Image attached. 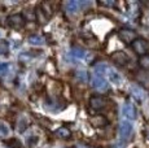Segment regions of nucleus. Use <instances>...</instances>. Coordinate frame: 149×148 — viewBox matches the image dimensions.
<instances>
[{
  "label": "nucleus",
  "mask_w": 149,
  "mask_h": 148,
  "mask_svg": "<svg viewBox=\"0 0 149 148\" xmlns=\"http://www.w3.org/2000/svg\"><path fill=\"white\" fill-rule=\"evenodd\" d=\"M95 70H96V73H97V75H107L109 79H110L113 83H116V84H119L121 83V75L118 74V72H116L114 69H111L110 66H108V65H105V64H97L96 66H95Z\"/></svg>",
  "instance_id": "1"
},
{
  "label": "nucleus",
  "mask_w": 149,
  "mask_h": 148,
  "mask_svg": "<svg viewBox=\"0 0 149 148\" xmlns=\"http://www.w3.org/2000/svg\"><path fill=\"white\" fill-rule=\"evenodd\" d=\"M132 50L135 51L140 57H141V56H145V55H148V52H149V43L145 40V39L137 38L132 43Z\"/></svg>",
  "instance_id": "2"
},
{
  "label": "nucleus",
  "mask_w": 149,
  "mask_h": 148,
  "mask_svg": "<svg viewBox=\"0 0 149 148\" xmlns=\"http://www.w3.org/2000/svg\"><path fill=\"white\" fill-rule=\"evenodd\" d=\"M108 104L107 98L101 95H95L90 98V107L92 108L93 110H102Z\"/></svg>",
  "instance_id": "3"
},
{
  "label": "nucleus",
  "mask_w": 149,
  "mask_h": 148,
  "mask_svg": "<svg viewBox=\"0 0 149 148\" xmlns=\"http://www.w3.org/2000/svg\"><path fill=\"white\" fill-rule=\"evenodd\" d=\"M7 22L10 27L13 29H22L25 26V22L26 20L24 18L22 15H18V13H14V15H10L9 17L7 18Z\"/></svg>",
  "instance_id": "4"
},
{
  "label": "nucleus",
  "mask_w": 149,
  "mask_h": 148,
  "mask_svg": "<svg viewBox=\"0 0 149 148\" xmlns=\"http://www.w3.org/2000/svg\"><path fill=\"white\" fill-rule=\"evenodd\" d=\"M118 36L122 42H125V43H127V44H130V43L132 44L137 39L136 33L131 29H121L118 31Z\"/></svg>",
  "instance_id": "5"
},
{
  "label": "nucleus",
  "mask_w": 149,
  "mask_h": 148,
  "mask_svg": "<svg viewBox=\"0 0 149 148\" xmlns=\"http://www.w3.org/2000/svg\"><path fill=\"white\" fill-rule=\"evenodd\" d=\"M119 135H121V139L123 142L128 140L132 135V125L128 121H122L121 125H119Z\"/></svg>",
  "instance_id": "6"
},
{
  "label": "nucleus",
  "mask_w": 149,
  "mask_h": 148,
  "mask_svg": "<svg viewBox=\"0 0 149 148\" xmlns=\"http://www.w3.org/2000/svg\"><path fill=\"white\" fill-rule=\"evenodd\" d=\"M111 61L117 65H121V66H125L128 62V56L126 55L123 51H116L114 53H111Z\"/></svg>",
  "instance_id": "7"
},
{
  "label": "nucleus",
  "mask_w": 149,
  "mask_h": 148,
  "mask_svg": "<svg viewBox=\"0 0 149 148\" xmlns=\"http://www.w3.org/2000/svg\"><path fill=\"white\" fill-rule=\"evenodd\" d=\"M91 86H92L95 90L104 91V90H108V82L105 81L101 75H95V77H92Z\"/></svg>",
  "instance_id": "8"
},
{
  "label": "nucleus",
  "mask_w": 149,
  "mask_h": 148,
  "mask_svg": "<svg viewBox=\"0 0 149 148\" xmlns=\"http://www.w3.org/2000/svg\"><path fill=\"white\" fill-rule=\"evenodd\" d=\"M90 122L93 127H105L109 124L108 118L102 114H96V116L90 117Z\"/></svg>",
  "instance_id": "9"
},
{
  "label": "nucleus",
  "mask_w": 149,
  "mask_h": 148,
  "mask_svg": "<svg viewBox=\"0 0 149 148\" xmlns=\"http://www.w3.org/2000/svg\"><path fill=\"white\" fill-rule=\"evenodd\" d=\"M123 114H125V117L128 118V119H135L136 116H137L135 105L131 104V103H126L123 105Z\"/></svg>",
  "instance_id": "10"
},
{
  "label": "nucleus",
  "mask_w": 149,
  "mask_h": 148,
  "mask_svg": "<svg viewBox=\"0 0 149 148\" xmlns=\"http://www.w3.org/2000/svg\"><path fill=\"white\" fill-rule=\"evenodd\" d=\"M82 5H83V3L75 1V0H71V1L66 3V5H65V10H66L68 13H70V15H73V13L78 12L79 8H81Z\"/></svg>",
  "instance_id": "11"
},
{
  "label": "nucleus",
  "mask_w": 149,
  "mask_h": 148,
  "mask_svg": "<svg viewBox=\"0 0 149 148\" xmlns=\"http://www.w3.org/2000/svg\"><path fill=\"white\" fill-rule=\"evenodd\" d=\"M39 8L42 9V12L44 13L47 18L52 17V15H53V7H52V4H51V3H48V1L42 3V4L39 5Z\"/></svg>",
  "instance_id": "12"
},
{
  "label": "nucleus",
  "mask_w": 149,
  "mask_h": 148,
  "mask_svg": "<svg viewBox=\"0 0 149 148\" xmlns=\"http://www.w3.org/2000/svg\"><path fill=\"white\" fill-rule=\"evenodd\" d=\"M27 42L33 45H42L44 44V38L42 35H38V34H34V35H30L27 39Z\"/></svg>",
  "instance_id": "13"
},
{
  "label": "nucleus",
  "mask_w": 149,
  "mask_h": 148,
  "mask_svg": "<svg viewBox=\"0 0 149 148\" xmlns=\"http://www.w3.org/2000/svg\"><path fill=\"white\" fill-rule=\"evenodd\" d=\"M54 135L61 138V139H68L71 136V131L68 129V127H60V129H57L56 131H54Z\"/></svg>",
  "instance_id": "14"
},
{
  "label": "nucleus",
  "mask_w": 149,
  "mask_h": 148,
  "mask_svg": "<svg viewBox=\"0 0 149 148\" xmlns=\"http://www.w3.org/2000/svg\"><path fill=\"white\" fill-rule=\"evenodd\" d=\"M139 65L143 70H149V55L141 56L139 59Z\"/></svg>",
  "instance_id": "15"
},
{
  "label": "nucleus",
  "mask_w": 149,
  "mask_h": 148,
  "mask_svg": "<svg viewBox=\"0 0 149 148\" xmlns=\"http://www.w3.org/2000/svg\"><path fill=\"white\" fill-rule=\"evenodd\" d=\"M5 144L9 148H22L21 142L16 138H10V139H8V140H5Z\"/></svg>",
  "instance_id": "16"
},
{
  "label": "nucleus",
  "mask_w": 149,
  "mask_h": 148,
  "mask_svg": "<svg viewBox=\"0 0 149 148\" xmlns=\"http://www.w3.org/2000/svg\"><path fill=\"white\" fill-rule=\"evenodd\" d=\"M75 77L78 81H81L82 83H86V82L88 81V74L84 72V70H78V72L75 73Z\"/></svg>",
  "instance_id": "17"
},
{
  "label": "nucleus",
  "mask_w": 149,
  "mask_h": 148,
  "mask_svg": "<svg viewBox=\"0 0 149 148\" xmlns=\"http://www.w3.org/2000/svg\"><path fill=\"white\" fill-rule=\"evenodd\" d=\"M136 79H137V82H143L144 84H148V83H149V75H148V74L145 73V72L137 73Z\"/></svg>",
  "instance_id": "18"
},
{
  "label": "nucleus",
  "mask_w": 149,
  "mask_h": 148,
  "mask_svg": "<svg viewBox=\"0 0 149 148\" xmlns=\"http://www.w3.org/2000/svg\"><path fill=\"white\" fill-rule=\"evenodd\" d=\"M70 53H71V56H74L75 59H83L86 56V52L83 50H81V48H73Z\"/></svg>",
  "instance_id": "19"
},
{
  "label": "nucleus",
  "mask_w": 149,
  "mask_h": 148,
  "mask_svg": "<svg viewBox=\"0 0 149 148\" xmlns=\"http://www.w3.org/2000/svg\"><path fill=\"white\" fill-rule=\"evenodd\" d=\"M9 129H8L7 125L0 124V138H5V136L9 135Z\"/></svg>",
  "instance_id": "20"
},
{
  "label": "nucleus",
  "mask_w": 149,
  "mask_h": 148,
  "mask_svg": "<svg viewBox=\"0 0 149 148\" xmlns=\"http://www.w3.org/2000/svg\"><path fill=\"white\" fill-rule=\"evenodd\" d=\"M8 51H9L8 43L5 40H0V55H7Z\"/></svg>",
  "instance_id": "21"
},
{
  "label": "nucleus",
  "mask_w": 149,
  "mask_h": 148,
  "mask_svg": "<svg viewBox=\"0 0 149 148\" xmlns=\"http://www.w3.org/2000/svg\"><path fill=\"white\" fill-rule=\"evenodd\" d=\"M35 16H36V18H38V20H40V21L43 22V24H44V22L48 20L47 17H45L44 13L42 12V9H40V8H39V7H38V9H36V12H35Z\"/></svg>",
  "instance_id": "22"
},
{
  "label": "nucleus",
  "mask_w": 149,
  "mask_h": 148,
  "mask_svg": "<svg viewBox=\"0 0 149 148\" xmlns=\"http://www.w3.org/2000/svg\"><path fill=\"white\" fill-rule=\"evenodd\" d=\"M8 70H9V65L5 64V62H0V77L5 75L8 73Z\"/></svg>",
  "instance_id": "23"
},
{
  "label": "nucleus",
  "mask_w": 149,
  "mask_h": 148,
  "mask_svg": "<svg viewBox=\"0 0 149 148\" xmlns=\"http://www.w3.org/2000/svg\"><path fill=\"white\" fill-rule=\"evenodd\" d=\"M132 91H134V92H136V94H134V96H136L139 100L143 98V90L141 89H139V87H134Z\"/></svg>",
  "instance_id": "24"
},
{
  "label": "nucleus",
  "mask_w": 149,
  "mask_h": 148,
  "mask_svg": "<svg viewBox=\"0 0 149 148\" xmlns=\"http://www.w3.org/2000/svg\"><path fill=\"white\" fill-rule=\"evenodd\" d=\"M27 121H26V119H25V118H22L21 119V121H19V125H21V126H19L18 127V130H19V131H24V130L25 129H26V127H27Z\"/></svg>",
  "instance_id": "25"
},
{
  "label": "nucleus",
  "mask_w": 149,
  "mask_h": 148,
  "mask_svg": "<svg viewBox=\"0 0 149 148\" xmlns=\"http://www.w3.org/2000/svg\"><path fill=\"white\" fill-rule=\"evenodd\" d=\"M36 142H38V138H36V136H31V138L27 139V144H29L30 147H34V146H35Z\"/></svg>",
  "instance_id": "26"
},
{
  "label": "nucleus",
  "mask_w": 149,
  "mask_h": 148,
  "mask_svg": "<svg viewBox=\"0 0 149 148\" xmlns=\"http://www.w3.org/2000/svg\"><path fill=\"white\" fill-rule=\"evenodd\" d=\"M111 148H126V142H117L116 144H113Z\"/></svg>",
  "instance_id": "27"
},
{
  "label": "nucleus",
  "mask_w": 149,
  "mask_h": 148,
  "mask_svg": "<svg viewBox=\"0 0 149 148\" xmlns=\"http://www.w3.org/2000/svg\"><path fill=\"white\" fill-rule=\"evenodd\" d=\"M100 5H107V7H114L116 5V3L114 1H99Z\"/></svg>",
  "instance_id": "28"
}]
</instances>
